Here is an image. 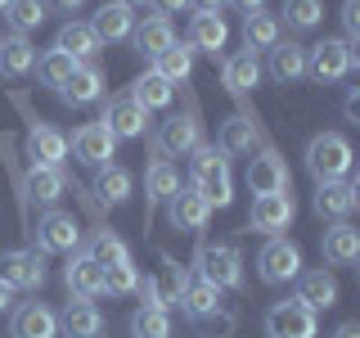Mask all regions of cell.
<instances>
[{"instance_id": "836d02e7", "label": "cell", "mask_w": 360, "mask_h": 338, "mask_svg": "<svg viewBox=\"0 0 360 338\" xmlns=\"http://www.w3.org/2000/svg\"><path fill=\"white\" fill-rule=\"evenodd\" d=\"M27 199H37V203H59L63 199V189H68V176H63V167H37V163H27Z\"/></svg>"}, {"instance_id": "7c38bea8", "label": "cell", "mask_w": 360, "mask_h": 338, "mask_svg": "<svg viewBox=\"0 0 360 338\" xmlns=\"http://www.w3.org/2000/svg\"><path fill=\"white\" fill-rule=\"evenodd\" d=\"M360 203V180L356 176H342V180H324L315 185V212L329 221H347Z\"/></svg>"}, {"instance_id": "d6a6232c", "label": "cell", "mask_w": 360, "mask_h": 338, "mask_svg": "<svg viewBox=\"0 0 360 338\" xmlns=\"http://www.w3.org/2000/svg\"><path fill=\"white\" fill-rule=\"evenodd\" d=\"M82 253H86L95 266H117V262H127V257H131V248L122 244V234L112 230V225H95V234L86 239Z\"/></svg>"}, {"instance_id": "60d3db41", "label": "cell", "mask_w": 360, "mask_h": 338, "mask_svg": "<svg viewBox=\"0 0 360 338\" xmlns=\"http://www.w3.org/2000/svg\"><path fill=\"white\" fill-rule=\"evenodd\" d=\"M5 18H9V27H14L18 37H27L32 27H41V23H45V0H9Z\"/></svg>"}, {"instance_id": "816d5d0a", "label": "cell", "mask_w": 360, "mask_h": 338, "mask_svg": "<svg viewBox=\"0 0 360 338\" xmlns=\"http://www.w3.org/2000/svg\"><path fill=\"white\" fill-rule=\"evenodd\" d=\"M225 5L243 9V14H257V9H266V0H225Z\"/></svg>"}, {"instance_id": "74e56055", "label": "cell", "mask_w": 360, "mask_h": 338, "mask_svg": "<svg viewBox=\"0 0 360 338\" xmlns=\"http://www.w3.org/2000/svg\"><path fill=\"white\" fill-rule=\"evenodd\" d=\"M153 73L162 77V82H172V86H185L189 77H194V50H189V45H167V50L153 59Z\"/></svg>"}, {"instance_id": "8992f818", "label": "cell", "mask_w": 360, "mask_h": 338, "mask_svg": "<svg viewBox=\"0 0 360 338\" xmlns=\"http://www.w3.org/2000/svg\"><path fill=\"white\" fill-rule=\"evenodd\" d=\"M185 275L189 270L176 262L172 253H162L158 257V275H149V280H140V298L149 302V307H162V311H172L176 302H180V289H185Z\"/></svg>"}, {"instance_id": "277c9868", "label": "cell", "mask_w": 360, "mask_h": 338, "mask_svg": "<svg viewBox=\"0 0 360 338\" xmlns=\"http://www.w3.org/2000/svg\"><path fill=\"white\" fill-rule=\"evenodd\" d=\"M194 275H202L212 289H243V257L234 244H198L194 253Z\"/></svg>"}, {"instance_id": "ffe728a7", "label": "cell", "mask_w": 360, "mask_h": 338, "mask_svg": "<svg viewBox=\"0 0 360 338\" xmlns=\"http://www.w3.org/2000/svg\"><path fill=\"white\" fill-rule=\"evenodd\" d=\"M324 262L329 266H356L360 262V230L352 221H333L329 230H324V244H320Z\"/></svg>"}, {"instance_id": "11a10c76", "label": "cell", "mask_w": 360, "mask_h": 338, "mask_svg": "<svg viewBox=\"0 0 360 338\" xmlns=\"http://www.w3.org/2000/svg\"><path fill=\"white\" fill-rule=\"evenodd\" d=\"M117 5H127V9H144L149 0H117Z\"/></svg>"}, {"instance_id": "4fadbf2b", "label": "cell", "mask_w": 360, "mask_h": 338, "mask_svg": "<svg viewBox=\"0 0 360 338\" xmlns=\"http://www.w3.org/2000/svg\"><path fill=\"white\" fill-rule=\"evenodd\" d=\"M0 280L14 289H41L45 284V262L37 248H9L0 253Z\"/></svg>"}, {"instance_id": "cb8c5ba5", "label": "cell", "mask_w": 360, "mask_h": 338, "mask_svg": "<svg viewBox=\"0 0 360 338\" xmlns=\"http://www.w3.org/2000/svg\"><path fill=\"white\" fill-rule=\"evenodd\" d=\"M225 41H230V27H225L221 14H194L189 18V41L185 45L194 54H212V59H217L225 50Z\"/></svg>"}, {"instance_id": "d4e9b609", "label": "cell", "mask_w": 360, "mask_h": 338, "mask_svg": "<svg viewBox=\"0 0 360 338\" xmlns=\"http://www.w3.org/2000/svg\"><path fill=\"white\" fill-rule=\"evenodd\" d=\"M131 45L144 54V59H158L167 45H176V27H172V18L149 14L144 23H135V27H131Z\"/></svg>"}, {"instance_id": "44dd1931", "label": "cell", "mask_w": 360, "mask_h": 338, "mask_svg": "<svg viewBox=\"0 0 360 338\" xmlns=\"http://www.w3.org/2000/svg\"><path fill=\"white\" fill-rule=\"evenodd\" d=\"M59 334V315L45 302H22L9 320V338H54Z\"/></svg>"}, {"instance_id": "d6986e66", "label": "cell", "mask_w": 360, "mask_h": 338, "mask_svg": "<svg viewBox=\"0 0 360 338\" xmlns=\"http://www.w3.org/2000/svg\"><path fill=\"white\" fill-rule=\"evenodd\" d=\"M63 284H68L72 298L90 302V298L104 293V266H95L86 253H72V257H68V266H63Z\"/></svg>"}, {"instance_id": "f1b7e54d", "label": "cell", "mask_w": 360, "mask_h": 338, "mask_svg": "<svg viewBox=\"0 0 360 338\" xmlns=\"http://www.w3.org/2000/svg\"><path fill=\"white\" fill-rule=\"evenodd\" d=\"M131 27H135V14L127 5H117V0H112V5H99L95 9V18H90V32H95V41L99 45H112V41H127L131 37Z\"/></svg>"}, {"instance_id": "f35d334b", "label": "cell", "mask_w": 360, "mask_h": 338, "mask_svg": "<svg viewBox=\"0 0 360 338\" xmlns=\"http://www.w3.org/2000/svg\"><path fill=\"white\" fill-rule=\"evenodd\" d=\"M131 172L127 167H117V163H104V167H95V199L99 203H127L131 199Z\"/></svg>"}, {"instance_id": "ee69618b", "label": "cell", "mask_w": 360, "mask_h": 338, "mask_svg": "<svg viewBox=\"0 0 360 338\" xmlns=\"http://www.w3.org/2000/svg\"><path fill=\"white\" fill-rule=\"evenodd\" d=\"M194 330H198L202 338H230L234 330H239V315L225 311V307H212V311H202L198 320H194Z\"/></svg>"}, {"instance_id": "3957f363", "label": "cell", "mask_w": 360, "mask_h": 338, "mask_svg": "<svg viewBox=\"0 0 360 338\" xmlns=\"http://www.w3.org/2000/svg\"><path fill=\"white\" fill-rule=\"evenodd\" d=\"M356 63H360V50H356V45H347L342 37H324L320 45H307V77H311V82H320V86L342 82Z\"/></svg>"}, {"instance_id": "2e32d148", "label": "cell", "mask_w": 360, "mask_h": 338, "mask_svg": "<svg viewBox=\"0 0 360 338\" xmlns=\"http://www.w3.org/2000/svg\"><path fill=\"white\" fill-rule=\"evenodd\" d=\"M63 158H68L63 131L37 118V122L27 127V163H37V167H63Z\"/></svg>"}, {"instance_id": "f546056e", "label": "cell", "mask_w": 360, "mask_h": 338, "mask_svg": "<svg viewBox=\"0 0 360 338\" xmlns=\"http://www.w3.org/2000/svg\"><path fill=\"white\" fill-rule=\"evenodd\" d=\"M32 68H37V45H32L27 37H5L0 41V77L5 82H18V77H27Z\"/></svg>"}, {"instance_id": "d590c367", "label": "cell", "mask_w": 360, "mask_h": 338, "mask_svg": "<svg viewBox=\"0 0 360 338\" xmlns=\"http://www.w3.org/2000/svg\"><path fill=\"white\" fill-rule=\"evenodd\" d=\"M279 41V18L257 9V14H243V50L248 54H266L270 45Z\"/></svg>"}, {"instance_id": "6da1fadb", "label": "cell", "mask_w": 360, "mask_h": 338, "mask_svg": "<svg viewBox=\"0 0 360 338\" xmlns=\"http://www.w3.org/2000/svg\"><path fill=\"white\" fill-rule=\"evenodd\" d=\"M189 185L207 199V208H230L234 203V180H230V163L217 144L202 140L194 154H189Z\"/></svg>"}, {"instance_id": "484cf974", "label": "cell", "mask_w": 360, "mask_h": 338, "mask_svg": "<svg viewBox=\"0 0 360 338\" xmlns=\"http://www.w3.org/2000/svg\"><path fill=\"white\" fill-rule=\"evenodd\" d=\"M266 54H270V77H275L279 86H292V82H302V77H307V45L275 41Z\"/></svg>"}, {"instance_id": "7bdbcfd3", "label": "cell", "mask_w": 360, "mask_h": 338, "mask_svg": "<svg viewBox=\"0 0 360 338\" xmlns=\"http://www.w3.org/2000/svg\"><path fill=\"white\" fill-rule=\"evenodd\" d=\"M140 289V270H135V262L127 257V262L117 266H104V293H112V298H127V293Z\"/></svg>"}, {"instance_id": "603a6c76", "label": "cell", "mask_w": 360, "mask_h": 338, "mask_svg": "<svg viewBox=\"0 0 360 338\" xmlns=\"http://www.w3.org/2000/svg\"><path fill=\"white\" fill-rule=\"evenodd\" d=\"M297 302H307L315 315L329 311L333 302H338V280H333V270H324V266L302 270V275H297Z\"/></svg>"}, {"instance_id": "7402d4cb", "label": "cell", "mask_w": 360, "mask_h": 338, "mask_svg": "<svg viewBox=\"0 0 360 338\" xmlns=\"http://www.w3.org/2000/svg\"><path fill=\"white\" fill-rule=\"evenodd\" d=\"M104 95V73H99L95 63H77L72 68V77L59 86V99L63 104H72V108H86V104H95V99Z\"/></svg>"}, {"instance_id": "1f68e13d", "label": "cell", "mask_w": 360, "mask_h": 338, "mask_svg": "<svg viewBox=\"0 0 360 338\" xmlns=\"http://www.w3.org/2000/svg\"><path fill=\"white\" fill-rule=\"evenodd\" d=\"M262 144V127H257V113H239L221 127V154H252Z\"/></svg>"}, {"instance_id": "7a4b0ae2", "label": "cell", "mask_w": 360, "mask_h": 338, "mask_svg": "<svg viewBox=\"0 0 360 338\" xmlns=\"http://www.w3.org/2000/svg\"><path fill=\"white\" fill-rule=\"evenodd\" d=\"M352 163H356L352 140H347V135H338V131H320V135L307 144V172L315 176V185L352 176Z\"/></svg>"}, {"instance_id": "f907efd6", "label": "cell", "mask_w": 360, "mask_h": 338, "mask_svg": "<svg viewBox=\"0 0 360 338\" xmlns=\"http://www.w3.org/2000/svg\"><path fill=\"white\" fill-rule=\"evenodd\" d=\"M342 113H347L352 122H360V95H356V90H352V95L342 99Z\"/></svg>"}, {"instance_id": "9a60e30c", "label": "cell", "mask_w": 360, "mask_h": 338, "mask_svg": "<svg viewBox=\"0 0 360 338\" xmlns=\"http://www.w3.org/2000/svg\"><path fill=\"white\" fill-rule=\"evenodd\" d=\"M99 122L108 127L112 140H135V135H144V131H149V113L135 104L131 95L108 99V104H104V118H99Z\"/></svg>"}, {"instance_id": "db71d44e", "label": "cell", "mask_w": 360, "mask_h": 338, "mask_svg": "<svg viewBox=\"0 0 360 338\" xmlns=\"http://www.w3.org/2000/svg\"><path fill=\"white\" fill-rule=\"evenodd\" d=\"M5 307H14V284H5V280H0V311Z\"/></svg>"}, {"instance_id": "8fae6325", "label": "cell", "mask_w": 360, "mask_h": 338, "mask_svg": "<svg viewBox=\"0 0 360 338\" xmlns=\"http://www.w3.org/2000/svg\"><path fill=\"white\" fill-rule=\"evenodd\" d=\"M158 149H162L167 158H185V154H194L198 144H202V122H198V113L194 108H185V113H176V118H167L162 122V135H158Z\"/></svg>"}, {"instance_id": "f5cc1de1", "label": "cell", "mask_w": 360, "mask_h": 338, "mask_svg": "<svg viewBox=\"0 0 360 338\" xmlns=\"http://www.w3.org/2000/svg\"><path fill=\"white\" fill-rule=\"evenodd\" d=\"M333 338H360V325H356V320H342V325L333 330Z\"/></svg>"}, {"instance_id": "681fc988", "label": "cell", "mask_w": 360, "mask_h": 338, "mask_svg": "<svg viewBox=\"0 0 360 338\" xmlns=\"http://www.w3.org/2000/svg\"><path fill=\"white\" fill-rule=\"evenodd\" d=\"M189 5H194L198 14H221V9H225V0H189Z\"/></svg>"}, {"instance_id": "30bf717a", "label": "cell", "mask_w": 360, "mask_h": 338, "mask_svg": "<svg viewBox=\"0 0 360 338\" xmlns=\"http://www.w3.org/2000/svg\"><path fill=\"white\" fill-rule=\"evenodd\" d=\"M292 212H297L292 189H288V194H252L248 225H252L257 234H279V230H288V225H292Z\"/></svg>"}, {"instance_id": "5bb4252c", "label": "cell", "mask_w": 360, "mask_h": 338, "mask_svg": "<svg viewBox=\"0 0 360 338\" xmlns=\"http://www.w3.org/2000/svg\"><path fill=\"white\" fill-rule=\"evenodd\" d=\"M167 217H172L176 230H189V234H198V230H207V221H212V208H207V199L198 194L194 185H180L172 199H167Z\"/></svg>"}, {"instance_id": "52a82bcc", "label": "cell", "mask_w": 360, "mask_h": 338, "mask_svg": "<svg viewBox=\"0 0 360 338\" xmlns=\"http://www.w3.org/2000/svg\"><path fill=\"white\" fill-rule=\"evenodd\" d=\"M315 334H320V320L297 298H284L266 311V338H315Z\"/></svg>"}, {"instance_id": "e0dca14e", "label": "cell", "mask_w": 360, "mask_h": 338, "mask_svg": "<svg viewBox=\"0 0 360 338\" xmlns=\"http://www.w3.org/2000/svg\"><path fill=\"white\" fill-rule=\"evenodd\" d=\"M72 154H77V163H86V167H104V163H112V154H117V140L108 135L104 122H86V127L72 135Z\"/></svg>"}, {"instance_id": "8d00e7d4", "label": "cell", "mask_w": 360, "mask_h": 338, "mask_svg": "<svg viewBox=\"0 0 360 338\" xmlns=\"http://www.w3.org/2000/svg\"><path fill=\"white\" fill-rule=\"evenodd\" d=\"M176 307L185 311L189 320H198L202 311L221 307V289H212L202 275H185V289H180V302H176Z\"/></svg>"}, {"instance_id": "4dcf8cb0", "label": "cell", "mask_w": 360, "mask_h": 338, "mask_svg": "<svg viewBox=\"0 0 360 338\" xmlns=\"http://www.w3.org/2000/svg\"><path fill=\"white\" fill-rule=\"evenodd\" d=\"M54 50H63L72 63H95L99 41H95V32H90V23H63L59 37H54Z\"/></svg>"}, {"instance_id": "9c48e42d", "label": "cell", "mask_w": 360, "mask_h": 338, "mask_svg": "<svg viewBox=\"0 0 360 338\" xmlns=\"http://www.w3.org/2000/svg\"><path fill=\"white\" fill-rule=\"evenodd\" d=\"M77 248H82V225H77V217L50 208L37 221V253H77Z\"/></svg>"}, {"instance_id": "ba28073f", "label": "cell", "mask_w": 360, "mask_h": 338, "mask_svg": "<svg viewBox=\"0 0 360 338\" xmlns=\"http://www.w3.org/2000/svg\"><path fill=\"white\" fill-rule=\"evenodd\" d=\"M248 189L252 194H288L292 189V180H288V167H284V158H279L275 144H262L252 158H248Z\"/></svg>"}, {"instance_id": "c3c4849f", "label": "cell", "mask_w": 360, "mask_h": 338, "mask_svg": "<svg viewBox=\"0 0 360 338\" xmlns=\"http://www.w3.org/2000/svg\"><path fill=\"white\" fill-rule=\"evenodd\" d=\"M86 0H45V9H59V14H77Z\"/></svg>"}, {"instance_id": "4316f807", "label": "cell", "mask_w": 360, "mask_h": 338, "mask_svg": "<svg viewBox=\"0 0 360 338\" xmlns=\"http://www.w3.org/2000/svg\"><path fill=\"white\" fill-rule=\"evenodd\" d=\"M257 82H262V63H257V54L239 50V54H230V59L221 63V86L230 90L234 99H248V90H252Z\"/></svg>"}, {"instance_id": "83f0119b", "label": "cell", "mask_w": 360, "mask_h": 338, "mask_svg": "<svg viewBox=\"0 0 360 338\" xmlns=\"http://www.w3.org/2000/svg\"><path fill=\"white\" fill-rule=\"evenodd\" d=\"M59 330H63L68 338H99V334H104V311H99L95 302L72 298V302L63 307V315H59Z\"/></svg>"}, {"instance_id": "e575fe53", "label": "cell", "mask_w": 360, "mask_h": 338, "mask_svg": "<svg viewBox=\"0 0 360 338\" xmlns=\"http://www.w3.org/2000/svg\"><path fill=\"white\" fill-rule=\"evenodd\" d=\"M127 95H131V99H135V104H140L144 113H158V108H167V104H172L176 86H172V82H162V77H158L153 68H149L144 77H135V82H131Z\"/></svg>"}, {"instance_id": "5b68a950", "label": "cell", "mask_w": 360, "mask_h": 338, "mask_svg": "<svg viewBox=\"0 0 360 338\" xmlns=\"http://www.w3.org/2000/svg\"><path fill=\"white\" fill-rule=\"evenodd\" d=\"M257 275H262V284H288V280L302 275V248L284 239V234H270L262 257H257Z\"/></svg>"}, {"instance_id": "9f6ffc18", "label": "cell", "mask_w": 360, "mask_h": 338, "mask_svg": "<svg viewBox=\"0 0 360 338\" xmlns=\"http://www.w3.org/2000/svg\"><path fill=\"white\" fill-rule=\"evenodd\" d=\"M5 5H9V0H0V14H5Z\"/></svg>"}, {"instance_id": "ac0fdd59", "label": "cell", "mask_w": 360, "mask_h": 338, "mask_svg": "<svg viewBox=\"0 0 360 338\" xmlns=\"http://www.w3.org/2000/svg\"><path fill=\"white\" fill-rule=\"evenodd\" d=\"M176 189H180V172L172 167V158L153 144V158H149V167H144V199H149V212L162 208Z\"/></svg>"}, {"instance_id": "b9f144b4", "label": "cell", "mask_w": 360, "mask_h": 338, "mask_svg": "<svg viewBox=\"0 0 360 338\" xmlns=\"http://www.w3.org/2000/svg\"><path fill=\"white\" fill-rule=\"evenodd\" d=\"M72 59H68L63 50H45L41 59H37V77H41V86H50V90H59L68 77H72Z\"/></svg>"}, {"instance_id": "f6af8a7d", "label": "cell", "mask_w": 360, "mask_h": 338, "mask_svg": "<svg viewBox=\"0 0 360 338\" xmlns=\"http://www.w3.org/2000/svg\"><path fill=\"white\" fill-rule=\"evenodd\" d=\"M284 18H288V27L311 32V27H320L324 5H320V0H284Z\"/></svg>"}, {"instance_id": "7dc6e473", "label": "cell", "mask_w": 360, "mask_h": 338, "mask_svg": "<svg viewBox=\"0 0 360 338\" xmlns=\"http://www.w3.org/2000/svg\"><path fill=\"white\" fill-rule=\"evenodd\" d=\"M149 5H158V14H162V18H172V14H180V9L189 5V0H149Z\"/></svg>"}, {"instance_id": "ab89813d", "label": "cell", "mask_w": 360, "mask_h": 338, "mask_svg": "<svg viewBox=\"0 0 360 338\" xmlns=\"http://www.w3.org/2000/svg\"><path fill=\"white\" fill-rule=\"evenodd\" d=\"M131 334L135 338H172V311H162V307H135L131 315Z\"/></svg>"}, {"instance_id": "bcb514c9", "label": "cell", "mask_w": 360, "mask_h": 338, "mask_svg": "<svg viewBox=\"0 0 360 338\" xmlns=\"http://www.w3.org/2000/svg\"><path fill=\"white\" fill-rule=\"evenodd\" d=\"M342 27H347V45L360 50V0H342Z\"/></svg>"}]
</instances>
